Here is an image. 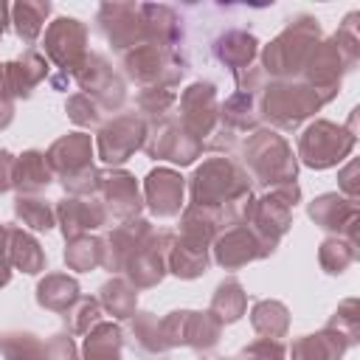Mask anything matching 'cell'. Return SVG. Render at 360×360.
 Here are the masks:
<instances>
[{
  "mask_svg": "<svg viewBox=\"0 0 360 360\" xmlns=\"http://www.w3.org/2000/svg\"><path fill=\"white\" fill-rule=\"evenodd\" d=\"M248 200H250L248 174L225 158H214V160L202 163L191 180V205H197V208H208V211L219 214L225 205L228 211L242 214Z\"/></svg>",
  "mask_w": 360,
  "mask_h": 360,
  "instance_id": "6da1fadb",
  "label": "cell"
},
{
  "mask_svg": "<svg viewBox=\"0 0 360 360\" xmlns=\"http://www.w3.org/2000/svg\"><path fill=\"white\" fill-rule=\"evenodd\" d=\"M90 152H93L90 135L73 132V135L59 138L48 149V155H45L51 172H56L62 177V186L70 188L73 194H90V191H96V177L98 174L93 172Z\"/></svg>",
  "mask_w": 360,
  "mask_h": 360,
  "instance_id": "7a4b0ae2",
  "label": "cell"
},
{
  "mask_svg": "<svg viewBox=\"0 0 360 360\" xmlns=\"http://www.w3.org/2000/svg\"><path fill=\"white\" fill-rule=\"evenodd\" d=\"M318 48V25L312 20H298L290 22L267 48H264V68L273 76H290L295 70H301L312 51Z\"/></svg>",
  "mask_w": 360,
  "mask_h": 360,
  "instance_id": "3957f363",
  "label": "cell"
},
{
  "mask_svg": "<svg viewBox=\"0 0 360 360\" xmlns=\"http://www.w3.org/2000/svg\"><path fill=\"white\" fill-rule=\"evenodd\" d=\"M245 163L262 186H284L295 180V158L287 141L276 132H256L245 149Z\"/></svg>",
  "mask_w": 360,
  "mask_h": 360,
  "instance_id": "277c9868",
  "label": "cell"
},
{
  "mask_svg": "<svg viewBox=\"0 0 360 360\" xmlns=\"http://www.w3.org/2000/svg\"><path fill=\"white\" fill-rule=\"evenodd\" d=\"M354 146V135L343 132L340 127L329 124V121H315L312 127L304 129L301 141H298V155L307 166L312 169H326L335 166L338 160H343Z\"/></svg>",
  "mask_w": 360,
  "mask_h": 360,
  "instance_id": "5b68a950",
  "label": "cell"
},
{
  "mask_svg": "<svg viewBox=\"0 0 360 360\" xmlns=\"http://www.w3.org/2000/svg\"><path fill=\"white\" fill-rule=\"evenodd\" d=\"M321 104L323 98L309 84H273L264 93V112L281 129L298 127Z\"/></svg>",
  "mask_w": 360,
  "mask_h": 360,
  "instance_id": "8992f818",
  "label": "cell"
},
{
  "mask_svg": "<svg viewBox=\"0 0 360 360\" xmlns=\"http://www.w3.org/2000/svg\"><path fill=\"white\" fill-rule=\"evenodd\" d=\"M222 323L211 312H172L160 321L166 346H194L208 349L219 340Z\"/></svg>",
  "mask_w": 360,
  "mask_h": 360,
  "instance_id": "52a82bcc",
  "label": "cell"
},
{
  "mask_svg": "<svg viewBox=\"0 0 360 360\" xmlns=\"http://www.w3.org/2000/svg\"><path fill=\"white\" fill-rule=\"evenodd\" d=\"M84 25L73 17H62L56 20L48 34H45V53L51 56V62H56L65 73H76L82 68V62L87 59L84 51Z\"/></svg>",
  "mask_w": 360,
  "mask_h": 360,
  "instance_id": "ba28073f",
  "label": "cell"
},
{
  "mask_svg": "<svg viewBox=\"0 0 360 360\" xmlns=\"http://www.w3.org/2000/svg\"><path fill=\"white\" fill-rule=\"evenodd\" d=\"M149 138L152 141H143V146L152 158H163V160H172L180 166L191 163L202 149V141H197L180 121H160L158 132Z\"/></svg>",
  "mask_w": 360,
  "mask_h": 360,
  "instance_id": "9c48e42d",
  "label": "cell"
},
{
  "mask_svg": "<svg viewBox=\"0 0 360 360\" xmlns=\"http://www.w3.org/2000/svg\"><path fill=\"white\" fill-rule=\"evenodd\" d=\"M96 191L101 194V205L107 211V219H135L141 211V194L135 186V177L127 172H110L96 177Z\"/></svg>",
  "mask_w": 360,
  "mask_h": 360,
  "instance_id": "30bf717a",
  "label": "cell"
},
{
  "mask_svg": "<svg viewBox=\"0 0 360 360\" xmlns=\"http://www.w3.org/2000/svg\"><path fill=\"white\" fill-rule=\"evenodd\" d=\"M143 141H146L143 121L135 115H121L101 129L98 155L104 163H124L138 146H143Z\"/></svg>",
  "mask_w": 360,
  "mask_h": 360,
  "instance_id": "8fae6325",
  "label": "cell"
},
{
  "mask_svg": "<svg viewBox=\"0 0 360 360\" xmlns=\"http://www.w3.org/2000/svg\"><path fill=\"white\" fill-rule=\"evenodd\" d=\"M180 124L197 138L202 141V135H208L211 121L217 118V93L214 84H191L183 98H180Z\"/></svg>",
  "mask_w": 360,
  "mask_h": 360,
  "instance_id": "7c38bea8",
  "label": "cell"
},
{
  "mask_svg": "<svg viewBox=\"0 0 360 360\" xmlns=\"http://www.w3.org/2000/svg\"><path fill=\"white\" fill-rule=\"evenodd\" d=\"M267 253H273V250H267V248L259 242V236H256L248 225H236V228L225 231V233L217 239V248H214L217 262H219L222 267H228V270L242 267V264H248V262H253V259H262V256H267Z\"/></svg>",
  "mask_w": 360,
  "mask_h": 360,
  "instance_id": "4fadbf2b",
  "label": "cell"
},
{
  "mask_svg": "<svg viewBox=\"0 0 360 360\" xmlns=\"http://www.w3.org/2000/svg\"><path fill=\"white\" fill-rule=\"evenodd\" d=\"M76 79H79L84 96L93 93L104 107H121V101H124V87H121V82L112 76L110 65H107L101 56H93V53H90V56L82 62V68L76 70Z\"/></svg>",
  "mask_w": 360,
  "mask_h": 360,
  "instance_id": "5bb4252c",
  "label": "cell"
},
{
  "mask_svg": "<svg viewBox=\"0 0 360 360\" xmlns=\"http://www.w3.org/2000/svg\"><path fill=\"white\" fill-rule=\"evenodd\" d=\"M146 205L158 217H174L183 205V177L172 169H155L146 177Z\"/></svg>",
  "mask_w": 360,
  "mask_h": 360,
  "instance_id": "9a60e30c",
  "label": "cell"
},
{
  "mask_svg": "<svg viewBox=\"0 0 360 360\" xmlns=\"http://www.w3.org/2000/svg\"><path fill=\"white\" fill-rule=\"evenodd\" d=\"M59 219H62V231L68 239H79L84 236L87 231L98 228L107 222V211L98 200H79V197H70V200H62L59 208H56Z\"/></svg>",
  "mask_w": 360,
  "mask_h": 360,
  "instance_id": "2e32d148",
  "label": "cell"
},
{
  "mask_svg": "<svg viewBox=\"0 0 360 360\" xmlns=\"http://www.w3.org/2000/svg\"><path fill=\"white\" fill-rule=\"evenodd\" d=\"M309 217L326 228V231H340L346 228L349 236L354 239V225H357V205L354 200H343L338 194H323L309 205Z\"/></svg>",
  "mask_w": 360,
  "mask_h": 360,
  "instance_id": "e0dca14e",
  "label": "cell"
},
{
  "mask_svg": "<svg viewBox=\"0 0 360 360\" xmlns=\"http://www.w3.org/2000/svg\"><path fill=\"white\" fill-rule=\"evenodd\" d=\"M53 180V172L48 166V158L42 152H25L14 160L11 169V186H17L22 194H34L45 188Z\"/></svg>",
  "mask_w": 360,
  "mask_h": 360,
  "instance_id": "ac0fdd59",
  "label": "cell"
},
{
  "mask_svg": "<svg viewBox=\"0 0 360 360\" xmlns=\"http://www.w3.org/2000/svg\"><path fill=\"white\" fill-rule=\"evenodd\" d=\"M352 343L335 329H323L321 335H307L292 343V360H338Z\"/></svg>",
  "mask_w": 360,
  "mask_h": 360,
  "instance_id": "d6986e66",
  "label": "cell"
},
{
  "mask_svg": "<svg viewBox=\"0 0 360 360\" xmlns=\"http://www.w3.org/2000/svg\"><path fill=\"white\" fill-rule=\"evenodd\" d=\"M48 73V65L45 59H39L37 53H25L22 59L17 62H8L6 65V84H8V93L11 96H31V90L45 79Z\"/></svg>",
  "mask_w": 360,
  "mask_h": 360,
  "instance_id": "ffe728a7",
  "label": "cell"
},
{
  "mask_svg": "<svg viewBox=\"0 0 360 360\" xmlns=\"http://www.w3.org/2000/svg\"><path fill=\"white\" fill-rule=\"evenodd\" d=\"M166 264L180 278H197L208 264L205 245H194L188 239H172L169 253H166Z\"/></svg>",
  "mask_w": 360,
  "mask_h": 360,
  "instance_id": "44dd1931",
  "label": "cell"
},
{
  "mask_svg": "<svg viewBox=\"0 0 360 360\" xmlns=\"http://www.w3.org/2000/svg\"><path fill=\"white\" fill-rule=\"evenodd\" d=\"M121 346H124V335L115 323H104L98 321L87 338H84V349L82 357L84 360H121Z\"/></svg>",
  "mask_w": 360,
  "mask_h": 360,
  "instance_id": "7402d4cb",
  "label": "cell"
},
{
  "mask_svg": "<svg viewBox=\"0 0 360 360\" xmlns=\"http://www.w3.org/2000/svg\"><path fill=\"white\" fill-rule=\"evenodd\" d=\"M76 298H79V284L62 273L45 276V281H39V287H37L39 307L53 309V312H68Z\"/></svg>",
  "mask_w": 360,
  "mask_h": 360,
  "instance_id": "603a6c76",
  "label": "cell"
},
{
  "mask_svg": "<svg viewBox=\"0 0 360 360\" xmlns=\"http://www.w3.org/2000/svg\"><path fill=\"white\" fill-rule=\"evenodd\" d=\"M6 231H8V262L22 273H39L45 267V253L39 250V242L20 228H6Z\"/></svg>",
  "mask_w": 360,
  "mask_h": 360,
  "instance_id": "cb8c5ba5",
  "label": "cell"
},
{
  "mask_svg": "<svg viewBox=\"0 0 360 360\" xmlns=\"http://www.w3.org/2000/svg\"><path fill=\"white\" fill-rule=\"evenodd\" d=\"M256 53V39L245 31H228L225 37H219L217 42V56L219 62H225L231 70H242L250 65Z\"/></svg>",
  "mask_w": 360,
  "mask_h": 360,
  "instance_id": "d4e9b609",
  "label": "cell"
},
{
  "mask_svg": "<svg viewBox=\"0 0 360 360\" xmlns=\"http://www.w3.org/2000/svg\"><path fill=\"white\" fill-rule=\"evenodd\" d=\"M98 304L107 312H112L115 318H132L135 315V304H138V290L124 278H112V281H107L101 287Z\"/></svg>",
  "mask_w": 360,
  "mask_h": 360,
  "instance_id": "484cf974",
  "label": "cell"
},
{
  "mask_svg": "<svg viewBox=\"0 0 360 360\" xmlns=\"http://www.w3.org/2000/svg\"><path fill=\"white\" fill-rule=\"evenodd\" d=\"M250 321H253V329L264 338V340H276L287 332V309L278 304V301H259L250 312Z\"/></svg>",
  "mask_w": 360,
  "mask_h": 360,
  "instance_id": "4316f807",
  "label": "cell"
},
{
  "mask_svg": "<svg viewBox=\"0 0 360 360\" xmlns=\"http://www.w3.org/2000/svg\"><path fill=\"white\" fill-rule=\"evenodd\" d=\"M219 323H231L236 318H242L245 312V292H242V284L239 281H222L214 292V301H211V309H208Z\"/></svg>",
  "mask_w": 360,
  "mask_h": 360,
  "instance_id": "83f0119b",
  "label": "cell"
},
{
  "mask_svg": "<svg viewBox=\"0 0 360 360\" xmlns=\"http://www.w3.org/2000/svg\"><path fill=\"white\" fill-rule=\"evenodd\" d=\"M132 346H138L143 354H158L166 346L163 340V332H160V321L152 315V312H141V315H132Z\"/></svg>",
  "mask_w": 360,
  "mask_h": 360,
  "instance_id": "f1b7e54d",
  "label": "cell"
},
{
  "mask_svg": "<svg viewBox=\"0 0 360 360\" xmlns=\"http://www.w3.org/2000/svg\"><path fill=\"white\" fill-rule=\"evenodd\" d=\"M14 214L22 219V225L34 228V231H48L53 228V208L39 200V197H28V194H20L17 202H14Z\"/></svg>",
  "mask_w": 360,
  "mask_h": 360,
  "instance_id": "f546056e",
  "label": "cell"
},
{
  "mask_svg": "<svg viewBox=\"0 0 360 360\" xmlns=\"http://www.w3.org/2000/svg\"><path fill=\"white\" fill-rule=\"evenodd\" d=\"M48 8H51L48 3H17L14 6V25L25 42H34L39 37Z\"/></svg>",
  "mask_w": 360,
  "mask_h": 360,
  "instance_id": "4dcf8cb0",
  "label": "cell"
},
{
  "mask_svg": "<svg viewBox=\"0 0 360 360\" xmlns=\"http://www.w3.org/2000/svg\"><path fill=\"white\" fill-rule=\"evenodd\" d=\"M65 262L73 270H90L93 264H101V242L90 236L70 239V248L65 250Z\"/></svg>",
  "mask_w": 360,
  "mask_h": 360,
  "instance_id": "1f68e13d",
  "label": "cell"
},
{
  "mask_svg": "<svg viewBox=\"0 0 360 360\" xmlns=\"http://www.w3.org/2000/svg\"><path fill=\"white\" fill-rule=\"evenodd\" d=\"M0 349L6 352L8 360H48L45 357V343H39L34 335H3Z\"/></svg>",
  "mask_w": 360,
  "mask_h": 360,
  "instance_id": "d6a6232c",
  "label": "cell"
},
{
  "mask_svg": "<svg viewBox=\"0 0 360 360\" xmlns=\"http://www.w3.org/2000/svg\"><path fill=\"white\" fill-rule=\"evenodd\" d=\"M354 259H357L354 239H349V242L326 239V242L321 245V264L326 267V273H343Z\"/></svg>",
  "mask_w": 360,
  "mask_h": 360,
  "instance_id": "836d02e7",
  "label": "cell"
},
{
  "mask_svg": "<svg viewBox=\"0 0 360 360\" xmlns=\"http://www.w3.org/2000/svg\"><path fill=\"white\" fill-rule=\"evenodd\" d=\"M65 321H70V332L73 335H84L101 321V304L96 298H76L73 307L68 309Z\"/></svg>",
  "mask_w": 360,
  "mask_h": 360,
  "instance_id": "e575fe53",
  "label": "cell"
},
{
  "mask_svg": "<svg viewBox=\"0 0 360 360\" xmlns=\"http://www.w3.org/2000/svg\"><path fill=\"white\" fill-rule=\"evenodd\" d=\"M231 360H284V346L278 340H256L248 349H242L236 357Z\"/></svg>",
  "mask_w": 360,
  "mask_h": 360,
  "instance_id": "d590c367",
  "label": "cell"
},
{
  "mask_svg": "<svg viewBox=\"0 0 360 360\" xmlns=\"http://www.w3.org/2000/svg\"><path fill=\"white\" fill-rule=\"evenodd\" d=\"M68 112H70V118L76 121V124H82V127H93V124H98V107H96V101L90 98V96H73L70 101H68Z\"/></svg>",
  "mask_w": 360,
  "mask_h": 360,
  "instance_id": "8d00e7d4",
  "label": "cell"
},
{
  "mask_svg": "<svg viewBox=\"0 0 360 360\" xmlns=\"http://www.w3.org/2000/svg\"><path fill=\"white\" fill-rule=\"evenodd\" d=\"M174 101V90L169 84H158V87H146L141 93V107L149 112H163L169 104Z\"/></svg>",
  "mask_w": 360,
  "mask_h": 360,
  "instance_id": "74e56055",
  "label": "cell"
},
{
  "mask_svg": "<svg viewBox=\"0 0 360 360\" xmlns=\"http://www.w3.org/2000/svg\"><path fill=\"white\" fill-rule=\"evenodd\" d=\"M45 357L48 360H76V349L68 335H53V340L45 343Z\"/></svg>",
  "mask_w": 360,
  "mask_h": 360,
  "instance_id": "f35d334b",
  "label": "cell"
},
{
  "mask_svg": "<svg viewBox=\"0 0 360 360\" xmlns=\"http://www.w3.org/2000/svg\"><path fill=\"white\" fill-rule=\"evenodd\" d=\"M11 169H14V158H11V152L0 149V194L11 186Z\"/></svg>",
  "mask_w": 360,
  "mask_h": 360,
  "instance_id": "ab89813d",
  "label": "cell"
},
{
  "mask_svg": "<svg viewBox=\"0 0 360 360\" xmlns=\"http://www.w3.org/2000/svg\"><path fill=\"white\" fill-rule=\"evenodd\" d=\"M3 28H6V6L0 3V37H3Z\"/></svg>",
  "mask_w": 360,
  "mask_h": 360,
  "instance_id": "60d3db41",
  "label": "cell"
}]
</instances>
